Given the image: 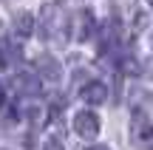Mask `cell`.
Listing matches in <instances>:
<instances>
[{"instance_id": "8fae6325", "label": "cell", "mask_w": 153, "mask_h": 150, "mask_svg": "<svg viewBox=\"0 0 153 150\" xmlns=\"http://www.w3.org/2000/svg\"><path fill=\"white\" fill-rule=\"evenodd\" d=\"M148 6H150V9H153V0H148Z\"/></svg>"}, {"instance_id": "8992f818", "label": "cell", "mask_w": 153, "mask_h": 150, "mask_svg": "<svg viewBox=\"0 0 153 150\" xmlns=\"http://www.w3.org/2000/svg\"><path fill=\"white\" fill-rule=\"evenodd\" d=\"M34 74H43V77H48V79H57L60 77V65H57V60L54 57H48V54H43V57H37V62H34Z\"/></svg>"}, {"instance_id": "6da1fadb", "label": "cell", "mask_w": 153, "mask_h": 150, "mask_svg": "<svg viewBox=\"0 0 153 150\" xmlns=\"http://www.w3.org/2000/svg\"><path fill=\"white\" fill-rule=\"evenodd\" d=\"M131 136L139 147H150L153 145V122L142 108H133L131 113Z\"/></svg>"}, {"instance_id": "7a4b0ae2", "label": "cell", "mask_w": 153, "mask_h": 150, "mask_svg": "<svg viewBox=\"0 0 153 150\" xmlns=\"http://www.w3.org/2000/svg\"><path fill=\"white\" fill-rule=\"evenodd\" d=\"M71 125H74V133L79 139H97V133H99V119L91 111H76Z\"/></svg>"}, {"instance_id": "277c9868", "label": "cell", "mask_w": 153, "mask_h": 150, "mask_svg": "<svg viewBox=\"0 0 153 150\" xmlns=\"http://www.w3.org/2000/svg\"><path fill=\"white\" fill-rule=\"evenodd\" d=\"M11 88L17 91V94H40V77L37 74H14V79H11Z\"/></svg>"}, {"instance_id": "52a82bcc", "label": "cell", "mask_w": 153, "mask_h": 150, "mask_svg": "<svg viewBox=\"0 0 153 150\" xmlns=\"http://www.w3.org/2000/svg\"><path fill=\"white\" fill-rule=\"evenodd\" d=\"M17 57H20V48L14 43H0V68H11Z\"/></svg>"}, {"instance_id": "30bf717a", "label": "cell", "mask_w": 153, "mask_h": 150, "mask_svg": "<svg viewBox=\"0 0 153 150\" xmlns=\"http://www.w3.org/2000/svg\"><path fill=\"white\" fill-rule=\"evenodd\" d=\"M0 105H3V88H0Z\"/></svg>"}, {"instance_id": "9c48e42d", "label": "cell", "mask_w": 153, "mask_h": 150, "mask_svg": "<svg viewBox=\"0 0 153 150\" xmlns=\"http://www.w3.org/2000/svg\"><path fill=\"white\" fill-rule=\"evenodd\" d=\"M88 150H108V147H88Z\"/></svg>"}, {"instance_id": "ba28073f", "label": "cell", "mask_w": 153, "mask_h": 150, "mask_svg": "<svg viewBox=\"0 0 153 150\" xmlns=\"http://www.w3.org/2000/svg\"><path fill=\"white\" fill-rule=\"evenodd\" d=\"M45 150H62V145H60V142H57V139H51L48 145H45Z\"/></svg>"}, {"instance_id": "5b68a950", "label": "cell", "mask_w": 153, "mask_h": 150, "mask_svg": "<svg viewBox=\"0 0 153 150\" xmlns=\"http://www.w3.org/2000/svg\"><path fill=\"white\" fill-rule=\"evenodd\" d=\"M34 28H37V17H34L31 11H17L14 14V31L20 34V37H31Z\"/></svg>"}, {"instance_id": "3957f363", "label": "cell", "mask_w": 153, "mask_h": 150, "mask_svg": "<svg viewBox=\"0 0 153 150\" xmlns=\"http://www.w3.org/2000/svg\"><path fill=\"white\" fill-rule=\"evenodd\" d=\"M79 96L88 105H102V102L108 99V88H105V82H99V79H91L88 85L79 88Z\"/></svg>"}, {"instance_id": "7c38bea8", "label": "cell", "mask_w": 153, "mask_h": 150, "mask_svg": "<svg viewBox=\"0 0 153 150\" xmlns=\"http://www.w3.org/2000/svg\"><path fill=\"white\" fill-rule=\"evenodd\" d=\"M150 43H153V34H150Z\"/></svg>"}]
</instances>
